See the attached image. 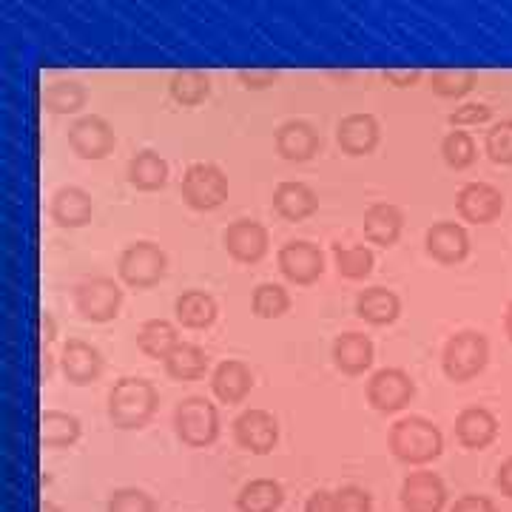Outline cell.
Returning a JSON list of instances; mask_svg holds the SVG:
<instances>
[{
  "mask_svg": "<svg viewBox=\"0 0 512 512\" xmlns=\"http://www.w3.org/2000/svg\"><path fill=\"white\" fill-rule=\"evenodd\" d=\"M92 197L77 188V185H66L60 188L55 197H52V220L60 225V228H80L86 222L92 220Z\"/></svg>",
  "mask_w": 512,
  "mask_h": 512,
  "instance_id": "obj_19",
  "label": "cell"
},
{
  "mask_svg": "<svg viewBox=\"0 0 512 512\" xmlns=\"http://www.w3.org/2000/svg\"><path fill=\"white\" fill-rule=\"evenodd\" d=\"M174 427L180 433V439L191 447H208L220 436V413L211 402H205L200 396H191L177 407L174 413Z\"/></svg>",
  "mask_w": 512,
  "mask_h": 512,
  "instance_id": "obj_4",
  "label": "cell"
},
{
  "mask_svg": "<svg viewBox=\"0 0 512 512\" xmlns=\"http://www.w3.org/2000/svg\"><path fill=\"white\" fill-rule=\"evenodd\" d=\"M450 512H498L493 507V501L490 498H484V495H464V498H458L456 507Z\"/></svg>",
  "mask_w": 512,
  "mask_h": 512,
  "instance_id": "obj_43",
  "label": "cell"
},
{
  "mask_svg": "<svg viewBox=\"0 0 512 512\" xmlns=\"http://www.w3.org/2000/svg\"><path fill=\"white\" fill-rule=\"evenodd\" d=\"M228 197V180L214 163L188 165L183 174V200L197 211H214Z\"/></svg>",
  "mask_w": 512,
  "mask_h": 512,
  "instance_id": "obj_6",
  "label": "cell"
},
{
  "mask_svg": "<svg viewBox=\"0 0 512 512\" xmlns=\"http://www.w3.org/2000/svg\"><path fill=\"white\" fill-rule=\"evenodd\" d=\"M165 276V254L154 242H134L120 256V279L131 288H151Z\"/></svg>",
  "mask_w": 512,
  "mask_h": 512,
  "instance_id": "obj_7",
  "label": "cell"
},
{
  "mask_svg": "<svg viewBox=\"0 0 512 512\" xmlns=\"http://www.w3.org/2000/svg\"><path fill=\"white\" fill-rule=\"evenodd\" d=\"M137 345L140 350L151 356V359H168L171 350L180 345V336H177V328L165 319H148L146 325L137 333Z\"/></svg>",
  "mask_w": 512,
  "mask_h": 512,
  "instance_id": "obj_29",
  "label": "cell"
},
{
  "mask_svg": "<svg viewBox=\"0 0 512 512\" xmlns=\"http://www.w3.org/2000/svg\"><path fill=\"white\" fill-rule=\"evenodd\" d=\"M123 305V291L109 276H92L77 285L74 291V308L89 322H111Z\"/></svg>",
  "mask_w": 512,
  "mask_h": 512,
  "instance_id": "obj_5",
  "label": "cell"
},
{
  "mask_svg": "<svg viewBox=\"0 0 512 512\" xmlns=\"http://www.w3.org/2000/svg\"><path fill=\"white\" fill-rule=\"evenodd\" d=\"M333 362L342 373L359 376L373 365V342L362 333H342L333 342Z\"/></svg>",
  "mask_w": 512,
  "mask_h": 512,
  "instance_id": "obj_23",
  "label": "cell"
},
{
  "mask_svg": "<svg viewBox=\"0 0 512 512\" xmlns=\"http://www.w3.org/2000/svg\"><path fill=\"white\" fill-rule=\"evenodd\" d=\"M109 512H154V498L146 495L143 490H117L111 495Z\"/></svg>",
  "mask_w": 512,
  "mask_h": 512,
  "instance_id": "obj_39",
  "label": "cell"
},
{
  "mask_svg": "<svg viewBox=\"0 0 512 512\" xmlns=\"http://www.w3.org/2000/svg\"><path fill=\"white\" fill-rule=\"evenodd\" d=\"M399 311H402L399 296L393 291H384V288H367L356 299V313L370 325H390V322H396Z\"/></svg>",
  "mask_w": 512,
  "mask_h": 512,
  "instance_id": "obj_25",
  "label": "cell"
},
{
  "mask_svg": "<svg viewBox=\"0 0 512 512\" xmlns=\"http://www.w3.org/2000/svg\"><path fill=\"white\" fill-rule=\"evenodd\" d=\"M495 484H498V490L504 495H510L512 498V458H507L501 467H498V478H495Z\"/></svg>",
  "mask_w": 512,
  "mask_h": 512,
  "instance_id": "obj_46",
  "label": "cell"
},
{
  "mask_svg": "<svg viewBox=\"0 0 512 512\" xmlns=\"http://www.w3.org/2000/svg\"><path fill=\"white\" fill-rule=\"evenodd\" d=\"M251 305H254V313L259 319H279L282 313L291 308V296H288V291L282 285L265 282V285H259L254 291Z\"/></svg>",
  "mask_w": 512,
  "mask_h": 512,
  "instance_id": "obj_36",
  "label": "cell"
},
{
  "mask_svg": "<svg viewBox=\"0 0 512 512\" xmlns=\"http://www.w3.org/2000/svg\"><path fill=\"white\" fill-rule=\"evenodd\" d=\"M493 109L481 106V103H470V106H461L450 114V126H478V123H487Z\"/></svg>",
  "mask_w": 512,
  "mask_h": 512,
  "instance_id": "obj_41",
  "label": "cell"
},
{
  "mask_svg": "<svg viewBox=\"0 0 512 512\" xmlns=\"http://www.w3.org/2000/svg\"><path fill=\"white\" fill-rule=\"evenodd\" d=\"M458 214L467 222H476V225H487L493 222L501 208H504V197L501 191L490 183H467L456 197Z\"/></svg>",
  "mask_w": 512,
  "mask_h": 512,
  "instance_id": "obj_12",
  "label": "cell"
},
{
  "mask_svg": "<svg viewBox=\"0 0 512 512\" xmlns=\"http://www.w3.org/2000/svg\"><path fill=\"white\" fill-rule=\"evenodd\" d=\"M336 268L345 279H365L373 271V254L365 245H336Z\"/></svg>",
  "mask_w": 512,
  "mask_h": 512,
  "instance_id": "obj_35",
  "label": "cell"
},
{
  "mask_svg": "<svg viewBox=\"0 0 512 512\" xmlns=\"http://www.w3.org/2000/svg\"><path fill=\"white\" fill-rule=\"evenodd\" d=\"M114 143H117L114 128L103 117H94V114L92 117H80L69 128V146L83 160H103L111 148H114Z\"/></svg>",
  "mask_w": 512,
  "mask_h": 512,
  "instance_id": "obj_9",
  "label": "cell"
},
{
  "mask_svg": "<svg viewBox=\"0 0 512 512\" xmlns=\"http://www.w3.org/2000/svg\"><path fill=\"white\" fill-rule=\"evenodd\" d=\"M456 436L464 447L470 450H484L487 444H493L498 436V421L490 410L484 407H467L461 410L456 419Z\"/></svg>",
  "mask_w": 512,
  "mask_h": 512,
  "instance_id": "obj_17",
  "label": "cell"
},
{
  "mask_svg": "<svg viewBox=\"0 0 512 512\" xmlns=\"http://www.w3.org/2000/svg\"><path fill=\"white\" fill-rule=\"evenodd\" d=\"M285 501L282 487L271 481V478H256L251 484L242 487V493L237 495L239 512H276Z\"/></svg>",
  "mask_w": 512,
  "mask_h": 512,
  "instance_id": "obj_30",
  "label": "cell"
},
{
  "mask_svg": "<svg viewBox=\"0 0 512 512\" xmlns=\"http://www.w3.org/2000/svg\"><path fill=\"white\" fill-rule=\"evenodd\" d=\"M251 387H254V376H251L248 365H242L237 359L222 362V365L214 370V376H211V390H214V396L225 404L242 402V399L251 393Z\"/></svg>",
  "mask_w": 512,
  "mask_h": 512,
  "instance_id": "obj_20",
  "label": "cell"
},
{
  "mask_svg": "<svg viewBox=\"0 0 512 512\" xmlns=\"http://www.w3.org/2000/svg\"><path fill=\"white\" fill-rule=\"evenodd\" d=\"M447 501L444 481L436 473H410L402 484L404 512H441Z\"/></svg>",
  "mask_w": 512,
  "mask_h": 512,
  "instance_id": "obj_13",
  "label": "cell"
},
{
  "mask_svg": "<svg viewBox=\"0 0 512 512\" xmlns=\"http://www.w3.org/2000/svg\"><path fill=\"white\" fill-rule=\"evenodd\" d=\"M336 504H339V512H370L373 510V501H370V493L362 490V487H345L336 493Z\"/></svg>",
  "mask_w": 512,
  "mask_h": 512,
  "instance_id": "obj_40",
  "label": "cell"
},
{
  "mask_svg": "<svg viewBox=\"0 0 512 512\" xmlns=\"http://www.w3.org/2000/svg\"><path fill=\"white\" fill-rule=\"evenodd\" d=\"M80 439V421L60 413V410H46L40 419V441L43 447H72Z\"/></svg>",
  "mask_w": 512,
  "mask_h": 512,
  "instance_id": "obj_31",
  "label": "cell"
},
{
  "mask_svg": "<svg viewBox=\"0 0 512 512\" xmlns=\"http://www.w3.org/2000/svg\"><path fill=\"white\" fill-rule=\"evenodd\" d=\"M234 439L242 450L265 456L274 450L279 430H276V419L268 410H245L237 421H234Z\"/></svg>",
  "mask_w": 512,
  "mask_h": 512,
  "instance_id": "obj_10",
  "label": "cell"
},
{
  "mask_svg": "<svg viewBox=\"0 0 512 512\" xmlns=\"http://www.w3.org/2000/svg\"><path fill=\"white\" fill-rule=\"evenodd\" d=\"M504 325H507V336L512 339V302L510 308H507V316H504Z\"/></svg>",
  "mask_w": 512,
  "mask_h": 512,
  "instance_id": "obj_48",
  "label": "cell"
},
{
  "mask_svg": "<svg viewBox=\"0 0 512 512\" xmlns=\"http://www.w3.org/2000/svg\"><path fill=\"white\" fill-rule=\"evenodd\" d=\"M476 86V72L470 69H439L433 74V92L439 97H464Z\"/></svg>",
  "mask_w": 512,
  "mask_h": 512,
  "instance_id": "obj_37",
  "label": "cell"
},
{
  "mask_svg": "<svg viewBox=\"0 0 512 512\" xmlns=\"http://www.w3.org/2000/svg\"><path fill=\"white\" fill-rule=\"evenodd\" d=\"M402 211L396 205H387V202H376L370 205L365 214V234L370 242L376 245H393L399 234H402Z\"/></svg>",
  "mask_w": 512,
  "mask_h": 512,
  "instance_id": "obj_24",
  "label": "cell"
},
{
  "mask_svg": "<svg viewBox=\"0 0 512 512\" xmlns=\"http://www.w3.org/2000/svg\"><path fill=\"white\" fill-rule=\"evenodd\" d=\"M168 180V163L154 151H140L128 163V183L140 191H160Z\"/></svg>",
  "mask_w": 512,
  "mask_h": 512,
  "instance_id": "obj_28",
  "label": "cell"
},
{
  "mask_svg": "<svg viewBox=\"0 0 512 512\" xmlns=\"http://www.w3.org/2000/svg\"><path fill=\"white\" fill-rule=\"evenodd\" d=\"M379 143V123L370 114H348L339 123V146L345 154L362 157L370 154Z\"/></svg>",
  "mask_w": 512,
  "mask_h": 512,
  "instance_id": "obj_21",
  "label": "cell"
},
{
  "mask_svg": "<svg viewBox=\"0 0 512 512\" xmlns=\"http://www.w3.org/2000/svg\"><path fill=\"white\" fill-rule=\"evenodd\" d=\"M237 77L245 89H268V86H274L279 72L276 69H239Z\"/></svg>",
  "mask_w": 512,
  "mask_h": 512,
  "instance_id": "obj_42",
  "label": "cell"
},
{
  "mask_svg": "<svg viewBox=\"0 0 512 512\" xmlns=\"http://www.w3.org/2000/svg\"><path fill=\"white\" fill-rule=\"evenodd\" d=\"M83 103H86V92L77 80H55L43 92V106L52 114H74L83 109Z\"/></svg>",
  "mask_w": 512,
  "mask_h": 512,
  "instance_id": "obj_33",
  "label": "cell"
},
{
  "mask_svg": "<svg viewBox=\"0 0 512 512\" xmlns=\"http://www.w3.org/2000/svg\"><path fill=\"white\" fill-rule=\"evenodd\" d=\"M427 251L441 265H456L470 254V237L458 222H436L427 231Z\"/></svg>",
  "mask_w": 512,
  "mask_h": 512,
  "instance_id": "obj_16",
  "label": "cell"
},
{
  "mask_svg": "<svg viewBox=\"0 0 512 512\" xmlns=\"http://www.w3.org/2000/svg\"><path fill=\"white\" fill-rule=\"evenodd\" d=\"M305 512H339L336 495L325 493V490L313 493L311 498H308V507H305Z\"/></svg>",
  "mask_w": 512,
  "mask_h": 512,
  "instance_id": "obj_45",
  "label": "cell"
},
{
  "mask_svg": "<svg viewBox=\"0 0 512 512\" xmlns=\"http://www.w3.org/2000/svg\"><path fill=\"white\" fill-rule=\"evenodd\" d=\"M274 208L279 217L299 222L308 220L319 208V197L313 194L311 185L305 183H279L274 191Z\"/></svg>",
  "mask_w": 512,
  "mask_h": 512,
  "instance_id": "obj_22",
  "label": "cell"
},
{
  "mask_svg": "<svg viewBox=\"0 0 512 512\" xmlns=\"http://www.w3.org/2000/svg\"><path fill=\"white\" fill-rule=\"evenodd\" d=\"M174 311H177V319L183 322L185 328L202 330L208 328V325H214V319H217V302H214V296H208L205 291H185L177 299Z\"/></svg>",
  "mask_w": 512,
  "mask_h": 512,
  "instance_id": "obj_27",
  "label": "cell"
},
{
  "mask_svg": "<svg viewBox=\"0 0 512 512\" xmlns=\"http://www.w3.org/2000/svg\"><path fill=\"white\" fill-rule=\"evenodd\" d=\"M40 336H43V342L55 339V319L49 313H40Z\"/></svg>",
  "mask_w": 512,
  "mask_h": 512,
  "instance_id": "obj_47",
  "label": "cell"
},
{
  "mask_svg": "<svg viewBox=\"0 0 512 512\" xmlns=\"http://www.w3.org/2000/svg\"><path fill=\"white\" fill-rule=\"evenodd\" d=\"M40 512H60V507H55L52 501H43V504H40Z\"/></svg>",
  "mask_w": 512,
  "mask_h": 512,
  "instance_id": "obj_49",
  "label": "cell"
},
{
  "mask_svg": "<svg viewBox=\"0 0 512 512\" xmlns=\"http://www.w3.org/2000/svg\"><path fill=\"white\" fill-rule=\"evenodd\" d=\"M484 148H487V154H490V160H493V163L510 165L512 163V120H501V123H495V126L487 131Z\"/></svg>",
  "mask_w": 512,
  "mask_h": 512,
  "instance_id": "obj_38",
  "label": "cell"
},
{
  "mask_svg": "<svg viewBox=\"0 0 512 512\" xmlns=\"http://www.w3.org/2000/svg\"><path fill=\"white\" fill-rule=\"evenodd\" d=\"M276 148L285 160L305 163L319 151V134L305 120H291L276 131Z\"/></svg>",
  "mask_w": 512,
  "mask_h": 512,
  "instance_id": "obj_18",
  "label": "cell"
},
{
  "mask_svg": "<svg viewBox=\"0 0 512 512\" xmlns=\"http://www.w3.org/2000/svg\"><path fill=\"white\" fill-rule=\"evenodd\" d=\"M168 89H171V97L183 106H197L202 103L208 92H211V80L208 74L200 72V69H180V72L171 74L168 80Z\"/></svg>",
  "mask_w": 512,
  "mask_h": 512,
  "instance_id": "obj_32",
  "label": "cell"
},
{
  "mask_svg": "<svg viewBox=\"0 0 512 512\" xmlns=\"http://www.w3.org/2000/svg\"><path fill=\"white\" fill-rule=\"evenodd\" d=\"M60 365L63 373L72 384H92L100 373H103V359L100 350L92 348L83 339H69L60 353Z\"/></svg>",
  "mask_w": 512,
  "mask_h": 512,
  "instance_id": "obj_15",
  "label": "cell"
},
{
  "mask_svg": "<svg viewBox=\"0 0 512 512\" xmlns=\"http://www.w3.org/2000/svg\"><path fill=\"white\" fill-rule=\"evenodd\" d=\"M413 393H416V384H413V379L404 373L402 367H384L367 384V399H370V404L379 413L402 410V407L410 404Z\"/></svg>",
  "mask_w": 512,
  "mask_h": 512,
  "instance_id": "obj_8",
  "label": "cell"
},
{
  "mask_svg": "<svg viewBox=\"0 0 512 512\" xmlns=\"http://www.w3.org/2000/svg\"><path fill=\"white\" fill-rule=\"evenodd\" d=\"M279 271L296 285H313L325 271V256L311 242H288L279 251Z\"/></svg>",
  "mask_w": 512,
  "mask_h": 512,
  "instance_id": "obj_11",
  "label": "cell"
},
{
  "mask_svg": "<svg viewBox=\"0 0 512 512\" xmlns=\"http://www.w3.org/2000/svg\"><path fill=\"white\" fill-rule=\"evenodd\" d=\"M421 77V69H384V80L393 86H416Z\"/></svg>",
  "mask_w": 512,
  "mask_h": 512,
  "instance_id": "obj_44",
  "label": "cell"
},
{
  "mask_svg": "<svg viewBox=\"0 0 512 512\" xmlns=\"http://www.w3.org/2000/svg\"><path fill=\"white\" fill-rule=\"evenodd\" d=\"M205 370H208V356L200 345H191V342H180L165 359V373L177 382H194L205 376Z\"/></svg>",
  "mask_w": 512,
  "mask_h": 512,
  "instance_id": "obj_26",
  "label": "cell"
},
{
  "mask_svg": "<svg viewBox=\"0 0 512 512\" xmlns=\"http://www.w3.org/2000/svg\"><path fill=\"white\" fill-rule=\"evenodd\" d=\"M441 447H444L441 430L433 421L421 419V416L402 419L390 430V450L399 461H407V464H427L441 456Z\"/></svg>",
  "mask_w": 512,
  "mask_h": 512,
  "instance_id": "obj_2",
  "label": "cell"
},
{
  "mask_svg": "<svg viewBox=\"0 0 512 512\" xmlns=\"http://www.w3.org/2000/svg\"><path fill=\"white\" fill-rule=\"evenodd\" d=\"M225 248L237 262H259L268 251V231L254 220H237L225 231Z\"/></svg>",
  "mask_w": 512,
  "mask_h": 512,
  "instance_id": "obj_14",
  "label": "cell"
},
{
  "mask_svg": "<svg viewBox=\"0 0 512 512\" xmlns=\"http://www.w3.org/2000/svg\"><path fill=\"white\" fill-rule=\"evenodd\" d=\"M157 410V390L146 379H120L109 393V419L120 430L146 427Z\"/></svg>",
  "mask_w": 512,
  "mask_h": 512,
  "instance_id": "obj_1",
  "label": "cell"
},
{
  "mask_svg": "<svg viewBox=\"0 0 512 512\" xmlns=\"http://www.w3.org/2000/svg\"><path fill=\"white\" fill-rule=\"evenodd\" d=\"M441 154H444V163L450 165V168H470V165L476 163V140L467 134V131H450L447 137H444V143H441Z\"/></svg>",
  "mask_w": 512,
  "mask_h": 512,
  "instance_id": "obj_34",
  "label": "cell"
},
{
  "mask_svg": "<svg viewBox=\"0 0 512 512\" xmlns=\"http://www.w3.org/2000/svg\"><path fill=\"white\" fill-rule=\"evenodd\" d=\"M487 359H490V345H487L484 333L461 330V333L447 339L441 367H444L450 382H470L487 367Z\"/></svg>",
  "mask_w": 512,
  "mask_h": 512,
  "instance_id": "obj_3",
  "label": "cell"
}]
</instances>
